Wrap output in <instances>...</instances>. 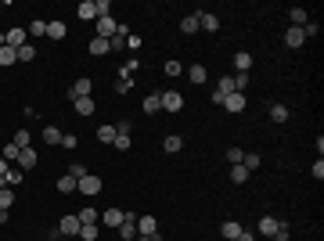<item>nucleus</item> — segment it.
Instances as JSON below:
<instances>
[{
    "mask_svg": "<svg viewBox=\"0 0 324 241\" xmlns=\"http://www.w3.org/2000/svg\"><path fill=\"white\" fill-rule=\"evenodd\" d=\"M108 44H112V51H123V47H126V36H112Z\"/></svg>",
    "mask_w": 324,
    "mask_h": 241,
    "instance_id": "48",
    "label": "nucleus"
},
{
    "mask_svg": "<svg viewBox=\"0 0 324 241\" xmlns=\"http://www.w3.org/2000/svg\"><path fill=\"white\" fill-rule=\"evenodd\" d=\"M134 241H162V237H158V234H155V237H144V234H137Z\"/></svg>",
    "mask_w": 324,
    "mask_h": 241,
    "instance_id": "55",
    "label": "nucleus"
},
{
    "mask_svg": "<svg viewBox=\"0 0 324 241\" xmlns=\"http://www.w3.org/2000/svg\"><path fill=\"white\" fill-rule=\"evenodd\" d=\"M285 44H288L292 51H296V47H303V44H306V36H303V29H292V25H288V32H285Z\"/></svg>",
    "mask_w": 324,
    "mask_h": 241,
    "instance_id": "17",
    "label": "nucleus"
},
{
    "mask_svg": "<svg viewBox=\"0 0 324 241\" xmlns=\"http://www.w3.org/2000/svg\"><path fill=\"white\" fill-rule=\"evenodd\" d=\"M241 230H245V227H241V223H234V220H227V223H223V227H220V234H223V237H227V241H234V237H238V234H241Z\"/></svg>",
    "mask_w": 324,
    "mask_h": 241,
    "instance_id": "21",
    "label": "nucleus"
},
{
    "mask_svg": "<svg viewBox=\"0 0 324 241\" xmlns=\"http://www.w3.org/2000/svg\"><path fill=\"white\" fill-rule=\"evenodd\" d=\"M15 144H18V151H22V148H33V144H29V130H18V133H15Z\"/></svg>",
    "mask_w": 324,
    "mask_h": 241,
    "instance_id": "42",
    "label": "nucleus"
},
{
    "mask_svg": "<svg viewBox=\"0 0 324 241\" xmlns=\"http://www.w3.org/2000/svg\"><path fill=\"white\" fill-rule=\"evenodd\" d=\"M65 32H69V29H65V22H61V18H58V22H47V36H51V40H61Z\"/></svg>",
    "mask_w": 324,
    "mask_h": 241,
    "instance_id": "26",
    "label": "nucleus"
},
{
    "mask_svg": "<svg viewBox=\"0 0 324 241\" xmlns=\"http://www.w3.org/2000/svg\"><path fill=\"white\" fill-rule=\"evenodd\" d=\"M4 44L15 47V51H22V47L29 44V32H25V29H8V32H4Z\"/></svg>",
    "mask_w": 324,
    "mask_h": 241,
    "instance_id": "3",
    "label": "nucleus"
},
{
    "mask_svg": "<svg viewBox=\"0 0 324 241\" xmlns=\"http://www.w3.org/2000/svg\"><path fill=\"white\" fill-rule=\"evenodd\" d=\"M134 90V79H123V76H119L115 79V94H130Z\"/></svg>",
    "mask_w": 324,
    "mask_h": 241,
    "instance_id": "38",
    "label": "nucleus"
},
{
    "mask_svg": "<svg viewBox=\"0 0 324 241\" xmlns=\"http://www.w3.org/2000/svg\"><path fill=\"white\" fill-rule=\"evenodd\" d=\"M112 144H115V151H130V148H134L130 133H115V141H112Z\"/></svg>",
    "mask_w": 324,
    "mask_h": 241,
    "instance_id": "32",
    "label": "nucleus"
},
{
    "mask_svg": "<svg viewBox=\"0 0 324 241\" xmlns=\"http://www.w3.org/2000/svg\"><path fill=\"white\" fill-rule=\"evenodd\" d=\"M216 94H223V97H227V94H234V79H231V76H223L220 83H216Z\"/></svg>",
    "mask_w": 324,
    "mask_h": 241,
    "instance_id": "35",
    "label": "nucleus"
},
{
    "mask_svg": "<svg viewBox=\"0 0 324 241\" xmlns=\"http://www.w3.org/2000/svg\"><path fill=\"white\" fill-rule=\"evenodd\" d=\"M241 166H245L249 173H252V169H260V155H249V151H245V158H241Z\"/></svg>",
    "mask_w": 324,
    "mask_h": 241,
    "instance_id": "40",
    "label": "nucleus"
},
{
    "mask_svg": "<svg viewBox=\"0 0 324 241\" xmlns=\"http://www.w3.org/2000/svg\"><path fill=\"white\" fill-rule=\"evenodd\" d=\"M245 87H249V72H238V76H234V94H241Z\"/></svg>",
    "mask_w": 324,
    "mask_h": 241,
    "instance_id": "39",
    "label": "nucleus"
},
{
    "mask_svg": "<svg viewBox=\"0 0 324 241\" xmlns=\"http://www.w3.org/2000/svg\"><path fill=\"white\" fill-rule=\"evenodd\" d=\"M277 227H281V220H277V216H263V220H260V234H267V237H274V230H277Z\"/></svg>",
    "mask_w": 324,
    "mask_h": 241,
    "instance_id": "18",
    "label": "nucleus"
},
{
    "mask_svg": "<svg viewBox=\"0 0 324 241\" xmlns=\"http://www.w3.org/2000/svg\"><path fill=\"white\" fill-rule=\"evenodd\" d=\"M184 72H187V79H191L195 87H202V83H206V79H209V72L202 68V65H191V68H184Z\"/></svg>",
    "mask_w": 324,
    "mask_h": 241,
    "instance_id": "16",
    "label": "nucleus"
},
{
    "mask_svg": "<svg viewBox=\"0 0 324 241\" xmlns=\"http://www.w3.org/2000/svg\"><path fill=\"white\" fill-rule=\"evenodd\" d=\"M155 112H162V90H155V94L144 97V115H155Z\"/></svg>",
    "mask_w": 324,
    "mask_h": 241,
    "instance_id": "14",
    "label": "nucleus"
},
{
    "mask_svg": "<svg viewBox=\"0 0 324 241\" xmlns=\"http://www.w3.org/2000/svg\"><path fill=\"white\" fill-rule=\"evenodd\" d=\"M76 15L83 18V22H98V8H94V0H83V4L76 8Z\"/></svg>",
    "mask_w": 324,
    "mask_h": 241,
    "instance_id": "12",
    "label": "nucleus"
},
{
    "mask_svg": "<svg viewBox=\"0 0 324 241\" xmlns=\"http://www.w3.org/2000/svg\"><path fill=\"white\" fill-rule=\"evenodd\" d=\"M234 241H256V234H252V230H241V234H238Z\"/></svg>",
    "mask_w": 324,
    "mask_h": 241,
    "instance_id": "53",
    "label": "nucleus"
},
{
    "mask_svg": "<svg viewBox=\"0 0 324 241\" xmlns=\"http://www.w3.org/2000/svg\"><path fill=\"white\" fill-rule=\"evenodd\" d=\"M274 241H288V227H285V223H281V227L274 230Z\"/></svg>",
    "mask_w": 324,
    "mask_h": 241,
    "instance_id": "50",
    "label": "nucleus"
},
{
    "mask_svg": "<svg viewBox=\"0 0 324 241\" xmlns=\"http://www.w3.org/2000/svg\"><path fill=\"white\" fill-rule=\"evenodd\" d=\"M33 58H36V47H33V44H25V47L18 51V61H33Z\"/></svg>",
    "mask_w": 324,
    "mask_h": 241,
    "instance_id": "41",
    "label": "nucleus"
},
{
    "mask_svg": "<svg viewBox=\"0 0 324 241\" xmlns=\"http://www.w3.org/2000/svg\"><path fill=\"white\" fill-rule=\"evenodd\" d=\"M33 166H36V151H33V148H22V151H18V169L29 173Z\"/></svg>",
    "mask_w": 324,
    "mask_h": 241,
    "instance_id": "10",
    "label": "nucleus"
},
{
    "mask_svg": "<svg viewBox=\"0 0 324 241\" xmlns=\"http://www.w3.org/2000/svg\"><path fill=\"white\" fill-rule=\"evenodd\" d=\"M0 158H8V162H18V144H15V141L4 144V148H0Z\"/></svg>",
    "mask_w": 324,
    "mask_h": 241,
    "instance_id": "31",
    "label": "nucleus"
},
{
    "mask_svg": "<svg viewBox=\"0 0 324 241\" xmlns=\"http://www.w3.org/2000/svg\"><path fill=\"white\" fill-rule=\"evenodd\" d=\"M231 180H234V184H245V180H249V169H245V166H231Z\"/></svg>",
    "mask_w": 324,
    "mask_h": 241,
    "instance_id": "34",
    "label": "nucleus"
},
{
    "mask_svg": "<svg viewBox=\"0 0 324 241\" xmlns=\"http://www.w3.org/2000/svg\"><path fill=\"white\" fill-rule=\"evenodd\" d=\"M108 51H112V44H108L105 36H94V40H90V54H94V58H105Z\"/></svg>",
    "mask_w": 324,
    "mask_h": 241,
    "instance_id": "15",
    "label": "nucleus"
},
{
    "mask_svg": "<svg viewBox=\"0 0 324 241\" xmlns=\"http://www.w3.org/2000/svg\"><path fill=\"white\" fill-rule=\"evenodd\" d=\"M162 108H166V112H180V108H184V94L166 90V94H162Z\"/></svg>",
    "mask_w": 324,
    "mask_h": 241,
    "instance_id": "8",
    "label": "nucleus"
},
{
    "mask_svg": "<svg viewBox=\"0 0 324 241\" xmlns=\"http://www.w3.org/2000/svg\"><path fill=\"white\" fill-rule=\"evenodd\" d=\"M270 119L274 123H288V108L285 105H270Z\"/></svg>",
    "mask_w": 324,
    "mask_h": 241,
    "instance_id": "27",
    "label": "nucleus"
},
{
    "mask_svg": "<svg viewBox=\"0 0 324 241\" xmlns=\"http://www.w3.org/2000/svg\"><path fill=\"white\" fill-rule=\"evenodd\" d=\"M180 32H184V36H195V32H198V18H195V15L180 18Z\"/></svg>",
    "mask_w": 324,
    "mask_h": 241,
    "instance_id": "25",
    "label": "nucleus"
},
{
    "mask_svg": "<svg viewBox=\"0 0 324 241\" xmlns=\"http://www.w3.org/2000/svg\"><path fill=\"white\" fill-rule=\"evenodd\" d=\"M94 8H98V18L112 15V4H108V0H94Z\"/></svg>",
    "mask_w": 324,
    "mask_h": 241,
    "instance_id": "44",
    "label": "nucleus"
},
{
    "mask_svg": "<svg viewBox=\"0 0 324 241\" xmlns=\"http://www.w3.org/2000/svg\"><path fill=\"white\" fill-rule=\"evenodd\" d=\"M22 177H25L22 169H8V177H4V180H8V187H15V184H22Z\"/></svg>",
    "mask_w": 324,
    "mask_h": 241,
    "instance_id": "43",
    "label": "nucleus"
},
{
    "mask_svg": "<svg viewBox=\"0 0 324 241\" xmlns=\"http://www.w3.org/2000/svg\"><path fill=\"white\" fill-rule=\"evenodd\" d=\"M234 68H238V72H249V68H252V54H249V51H238V54H234Z\"/></svg>",
    "mask_w": 324,
    "mask_h": 241,
    "instance_id": "19",
    "label": "nucleus"
},
{
    "mask_svg": "<svg viewBox=\"0 0 324 241\" xmlns=\"http://www.w3.org/2000/svg\"><path fill=\"white\" fill-rule=\"evenodd\" d=\"M94 25H98V36H105V40H112V36H115V29H119V22H115L112 15H105V18H98Z\"/></svg>",
    "mask_w": 324,
    "mask_h": 241,
    "instance_id": "7",
    "label": "nucleus"
},
{
    "mask_svg": "<svg viewBox=\"0 0 324 241\" xmlns=\"http://www.w3.org/2000/svg\"><path fill=\"white\" fill-rule=\"evenodd\" d=\"M29 32H33V36H47V22H40V18H36V22H33V29H29Z\"/></svg>",
    "mask_w": 324,
    "mask_h": 241,
    "instance_id": "47",
    "label": "nucleus"
},
{
    "mask_svg": "<svg viewBox=\"0 0 324 241\" xmlns=\"http://www.w3.org/2000/svg\"><path fill=\"white\" fill-rule=\"evenodd\" d=\"M310 173H313V180H324V162H320V158L313 162V169H310Z\"/></svg>",
    "mask_w": 324,
    "mask_h": 241,
    "instance_id": "49",
    "label": "nucleus"
},
{
    "mask_svg": "<svg viewBox=\"0 0 324 241\" xmlns=\"http://www.w3.org/2000/svg\"><path fill=\"white\" fill-rule=\"evenodd\" d=\"M241 158H245V151H241V148H227V162H231V166H241Z\"/></svg>",
    "mask_w": 324,
    "mask_h": 241,
    "instance_id": "37",
    "label": "nucleus"
},
{
    "mask_svg": "<svg viewBox=\"0 0 324 241\" xmlns=\"http://www.w3.org/2000/svg\"><path fill=\"white\" fill-rule=\"evenodd\" d=\"M44 144H61V130L58 126H44Z\"/></svg>",
    "mask_w": 324,
    "mask_h": 241,
    "instance_id": "30",
    "label": "nucleus"
},
{
    "mask_svg": "<svg viewBox=\"0 0 324 241\" xmlns=\"http://www.w3.org/2000/svg\"><path fill=\"white\" fill-rule=\"evenodd\" d=\"M79 227H83V223H79V216H76V213H65V216H61V223H58V234L76 237V234H79Z\"/></svg>",
    "mask_w": 324,
    "mask_h": 241,
    "instance_id": "2",
    "label": "nucleus"
},
{
    "mask_svg": "<svg viewBox=\"0 0 324 241\" xmlns=\"http://www.w3.org/2000/svg\"><path fill=\"white\" fill-rule=\"evenodd\" d=\"M137 234H144V237H155V234H158V220H155L151 213L137 216Z\"/></svg>",
    "mask_w": 324,
    "mask_h": 241,
    "instance_id": "4",
    "label": "nucleus"
},
{
    "mask_svg": "<svg viewBox=\"0 0 324 241\" xmlns=\"http://www.w3.org/2000/svg\"><path fill=\"white\" fill-rule=\"evenodd\" d=\"M76 237H79V241H98V223H83Z\"/></svg>",
    "mask_w": 324,
    "mask_h": 241,
    "instance_id": "24",
    "label": "nucleus"
},
{
    "mask_svg": "<svg viewBox=\"0 0 324 241\" xmlns=\"http://www.w3.org/2000/svg\"><path fill=\"white\" fill-rule=\"evenodd\" d=\"M162 72H166V76H173V79H177V76H184V65H180L177 58H170L166 65H162Z\"/></svg>",
    "mask_w": 324,
    "mask_h": 241,
    "instance_id": "28",
    "label": "nucleus"
},
{
    "mask_svg": "<svg viewBox=\"0 0 324 241\" xmlns=\"http://www.w3.org/2000/svg\"><path fill=\"white\" fill-rule=\"evenodd\" d=\"M123 220H126V213H123V209H101V220H98V223H105V227H112V230H115Z\"/></svg>",
    "mask_w": 324,
    "mask_h": 241,
    "instance_id": "6",
    "label": "nucleus"
},
{
    "mask_svg": "<svg viewBox=\"0 0 324 241\" xmlns=\"http://www.w3.org/2000/svg\"><path fill=\"white\" fill-rule=\"evenodd\" d=\"M94 94V83H90V79H76V83H72V90H69V97L76 101V97H90Z\"/></svg>",
    "mask_w": 324,
    "mask_h": 241,
    "instance_id": "9",
    "label": "nucleus"
},
{
    "mask_svg": "<svg viewBox=\"0 0 324 241\" xmlns=\"http://www.w3.org/2000/svg\"><path fill=\"white\" fill-rule=\"evenodd\" d=\"M162 148H166V151H170V155H177V151H180V148H184V141H180V137H177V133H170V137H166V141H162Z\"/></svg>",
    "mask_w": 324,
    "mask_h": 241,
    "instance_id": "29",
    "label": "nucleus"
},
{
    "mask_svg": "<svg viewBox=\"0 0 324 241\" xmlns=\"http://www.w3.org/2000/svg\"><path fill=\"white\" fill-rule=\"evenodd\" d=\"M141 44H144V40H141V36H134V32L126 36V51H141Z\"/></svg>",
    "mask_w": 324,
    "mask_h": 241,
    "instance_id": "46",
    "label": "nucleus"
},
{
    "mask_svg": "<svg viewBox=\"0 0 324 241\" xmlns=\"http://www.w3.org/2000/svg\"><path fill=\"white\" fill-rule=\"evenodd\" d=\"M8 216H11L8 209H0V223H8Z\"/></svg>",
    "mask_w": 324,
    "mask_h": 241,
    "instance_id": "56",
    "label": "nucleus"
},
{
    "mask_svg": "<svg viewBox=\"0 0 324 241\" xmlns=\"http://www.w3.org/2000/svg\"><path fill=\"white\" fill-rule=\"evenodd\" d=\"M69 177H72V180H83V177H87V169L79 166V162H72V166H69Z\"/></svg>",
    "mask_w": 324,
    "mask_h": 241,
    "instance_id": "45",
    "label": "nucleus"
},
{
    "mask_svg": "<svg viewBox=\"0 0 324 241\" xmlns=\"http://www.w3.org/2000/svg\"><path fill=\"white\" fill-rule=\"evenodd\" d=\"M76 216H79V223H98V220H101V209H90V205H87V209H79Z\"/></svg>",
    "mask_w": 324,
    "mask_h": 241,
    "instance_id": "23",
    "label": "nucleus"
},
{
    "mask_svg": "<svg viewBox=\"0 0 324 241\" xmlns=\"http://www.w3.org/2000/svg\"><path fill=\"white\" fill-rule=\"evenodd\" d=\"M195 18H198V29H206V32L220 29V15H213V11H195Z\"/></svg>",
    "mask_w": 324,
    "mask_h": 241,
    "instance_id": "5",
    "label": "nucleus"
},
{
    "mask_svg": "<svg viewBox=\"0 0 324 241\" xmlns=\"http://www.w3.org/2000/svg\"><path fill=\"white\" fill-rule=\"evenodd\" d=\"M0 177H8V158H0Z\"/></svg>",
    "mask_w": 324,
    "mask_h": 241,
    "instance_id": "54",
    "label": "nucleus"
},
{
    "mask_svg": "<svg viewBox=\"0 0 324 241\" xmlns=\"http://www.w3.org/2000/svg\"><path fill=\"white\" fill-rule=\"evenodd\" d=\"M98 141L101 144H112L115 141V126H98Z\"/></svg>",
    "mask_w": 324,
    "mask_h": 241,
    "instance_id": "33",
    "label": "nucleus"
},
{
    "mask_svg": "<svg viewBox=\"0 0 324 241\" xmlns=\"http://www.w3.org/2000/svg\"><path fill=\"white\" fill-rule=\"evenodd\" d=\"M18 61V51L8 47V44H0V65H15Z\"/></svg>",
    "mask_w": 324,
    "mask_h": 241,
    "instance_id": "22",
    "label": "nucleus"
},
{
    "mask_svg": "<svg viewBox=\"0 0 324 241\" xmlns=\"http://www.w3.org/2000/svg\"><path fill=\"white\" fill-rule=\"evenodd\" d=\"M61 148H69V151H72V148H76V137H72V133H61Z\"/></svg>",
    "mask_w": 324,
    "mask_h": 241,
    "instance_id": "52",
    "label": "nucleus"
},
{
    "mask_svg": "<svg viewBox=\"0 0 324 241\" xmlns=\"http://www.w3.org/2000/svg\"><path fill=\"white\" fill-rule=\"evenodd\" d=\"M101 187H105V184H101V177H94V173H87L83 180H76V191H79V194H87V198L101 194Z\"/></svg>",
    "mask_w": 324,
    "mask_h": 241,
    "instance_id": "1",
    "label": "nucleus"
},
{
    "mask_svg": "<svg viewBox=\"0 0 324 241\" xmlns=\"http://www.w3.org/2000/svg\"><path fill=\"white\" fill-rule=\"evenodd\" d=\"M288 22H292V29H303V25L310 22V11H306V8H292V11H288Z\"/></svg>",
    "mask_w": 324,
    "mask_h": 241,
    "instance_id": "13",
    "label": "nucleus"
},
{
    "mask_svg": "<svg viewBox=\"0 0 324 241\" xmlns=\"http://www.w3.org/2000/svg\"><path fill=\"white\" fill-rule=\"evenodd\" d=\"M58 191H61V194H69V191H76V180H72L69 173H65V177H58Z\"/></svg>",
    "mask_w": 324,
    "mask_h": 241,
    "instance_id": "36",
    "label": "nucleus"
},
{
    "mask_svg": "<svg viewBox=\"0 0 324 241\" xmlns=\"http://www.w3.org/2000/svg\"><path fill=\"white\" fill-rule=\"evenodd\" d=\"M303 36H306V40L317 36V22H306V25H303Z\"/></svg>",
    "mask_w": 324,
    "mask_h": 241,
    "instance_id": "51",
    "label": "nucleus"
},
{
    "mask_svg": "<svg viewBox=\"0 0 324 241\" xmlns=\"http://www.w3.org/2000/svg\"><path fill=\"white\" fill-rule=\"evenodd\" d=\"M72 105H76V112H79V115H94V108H98V105H94V97H76Z\"/></svg>",
    "mask_w": 324,
    "mask_h": 241,
    "instance_id": "20",
    "label": "nucleus"
},
{
    "mask_svg": "<svg viewBox=\"0 0 324 241\" xmlns=\"http://www.w3.org/2000/svg\"><path fill=\"white\" fill-rule=\"evenodd\" d=\"M223 108H227L231 115H238V112H245V97H241V94H227V97H223Z\"/></svg>",
    "mask_w": 324,
    "mask_h": 241,
    "instance_id": "11",
    "label": "nucleus"
}]
</instances>
